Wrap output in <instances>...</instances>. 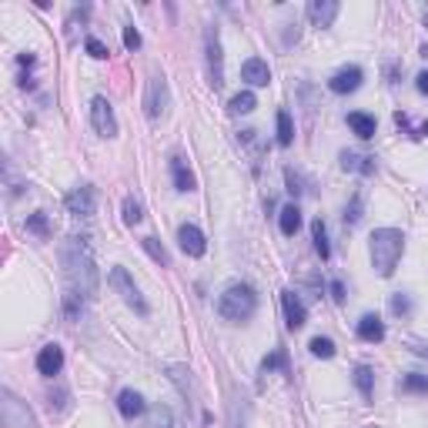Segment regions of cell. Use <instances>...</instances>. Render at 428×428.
<instances>
[{"label":"cell","mask_w":428,"mask_h":428,"mask_svg":"<svg viewBox=\"0 0 428 428\" xmlns=\"http://www.w3.org/2000/svg\"><path fill=\"white\" fill-rule=\"evenodd\" d=\"M61 264H64V278L71 291L84 294V298H94L97 288H101V271H97V261H94V248L87 238H64L61 241Z\"/></svg>","instance_id":"obj_1"},{"label":"cell","mask_w":428,"mask_h":428,"mask_svg":"<svg viewBox=\"0 0 428 428\" xmlns=\"http://www.w3.org/2000/svg\"><path fill=\"white\" fill-rule=\"evenodd\" d=\"M371 264H375V271L382 278H392L398 268V261H401V251H405V234L398 228H378L371 234Z\"/></svg>","instance_id":"obj_2"},{"label":"cell","mask_w":428,"mask_h":428,"mask_svg":"<svg viewBox=\"0 0 428 428\" xmlns=\"http://www.w3.org/2000/svg\"><path fill=\"white\" fill-rule=\"evenodd\" d=\"M258 311V294L251 285H231L217 298V315L224 321H248Z\"/></svg>","instance_id":"obj_3"},{"label":"cell","mask_w":428,"mask_h":428,"mask_svg":"<svg viewBox=\"0 0 428 428\" xmlns=\"http://www.w3.org/2000/svg\"><path fill=\"white\" fill-rule=\"evenodd\" d=\"M107 285H110V288L117 291L124 305H127V308H134V311H138L141 318H148V315H151V305L144 301V294H141V288L134 285V281H131V275H127V268H121V264H114V268L107 271Z\"/></svg>","instance_id":"obj_4"},{"label":"cell","mask_w":428,"mask_h":428,"mask_svg":"<svg viewBox=\"0 0 428 428\" xmlns=\"http://www.w3.org/2000/svg\"><path fill=\"white\" fill-rule=\"evenodd\" d=\"M0 418H3V428H37L34 422V412L27 408V401H20L14 392L3 388L0 395Z\"/></svg>","instance_id":"obj_5"},{"label":"cell","mask_w":428,"mask_h":428,"mask_svg":"<svg viewBox=\"0 0 428 428\" xmlns=\"http://www.w3.org/2000/svg\"><path fill=\"white\" fill-rule=\"evenodd\" d=\"M204 50H208V77H211V87L217 91L224 84V54H221V34H217V27L204 31Z\"/></svg>","instance_id":"obj_6"},{"label":"cell","mask_w":428,"mask_h":428,"mask_svg":"<svg viewBox=\"0 0 428 428\" xmlns=\"http://www.w3.org/2000/svg\"><path fill=\"white\" fill-rule=\"evenodd\" d=\"M91 127L101 138H117V117L107 97H94L91 101Z\"/></svg>","instance_id":"obj_7"},{"label":"cell","mask_w":428,"mask_h":428,"mask_svg":"<svg viewBox=\"0 0 428 428\" xmlns=\"http://www.w3.org/2000/svg\"><path fill=\"white\" fill-rule=\"evenodd\" d=\"M164 110H168V80H164V74H154L148 80V94H144V114L157 121Z\"/></svg>","instance_id":"obj_8"},{"label":"cell","mask_w":428,"mask_h":428,"mask_svg":"<svg viewBox=\"0 0 428 428\" xmlns=\"http://www.w3.org/2000/svg\"><path fill=\"white\" fill-rule=\"evenodd\" d=\"M64 204H67V211L74 214V217H91V214L97 211V194H94L91 184H80V187H74V191L64 198Z\"/></svg>","instance_id":"obj_9"},{"label":"cell","mask_w":428,"mask_h":428,"mask_svg":"<svg viewBox=\"0 0 428 428\" xmlns=\"http://www.w3.org/2000/svg\"><path fill=\"white\" fill-rule=\"evenodd\" d=\"M281 308H285V324H288L291 331H298V328H305V321H308V308L305 301L294 294L291 288L281 291Z\"/></svg>","instance_id":"obj_10"},{"label":"cell","mask_w":428,"mask_h":428,"mask_svg":"<svg viewBox=\"0 0 428 428\" xmlns=\"http://www.w3.org/2000/svg\"><path fill=\"white\" fill-rule=\"evenodd\" d=\"M178 241H181V251L187 258H201L208 251V241H204V231L198 224H181L178 228Z\"/></svg>","instance_id":"obj_11"},{"label":"cell","mask_w":428,"mask_h":428,"mask_svg":"<svg viewBox=\"0 0 428 428\" xmlns=\"http://www.w3.org/2000/svg\"><path fill=\"white\" fill-rule=\"evenodd\" d=\"M362 80H365V71H362V67H341V71L328 80V87L335 94H355L362 87Z\"/></svg>","instance_id":"obj_12"},{"label":"cell","mask_w":428,"mask_h":428,"mask_svg":"<svg viewBox=\"0 0 428 428\" xmlns=\"http://www.w3.org/2000/svg\"><path fill=\"white\" fill-rule=\"evenodd\" d=\"M61 368H64V348L61 345H44L41 355H37V371L44 378H54V375H61Z\"/></svg>","instance_id":"obj_13"},{"label":"cell","mask_w":428,"mask_h":428,"mask_svg":"<svg viewBox=\"0 0 428 428\" xmlns=\"http://www.w3.org/2000/svg\"><path fill=\"white\" fill-rule=\"evenodd\" d=\"M338 10H341L338 0H311V3H308V17H311L315 27H331Z\"/></svg>","instance_id":"obj_14"},{"label":"cell","mask_w":428,"mask_h":428,"mask_svg":"<svg viewBox=\"0 0 428 428\" xmlns=\"http://www.w3.org/2000/svg\"><path fill=\"white\" fill-rule=\"evenodd\" d=\"M241 80H248L251 87H268L271 84V71L261 57H251V61L241 64Z\"/></svg>","instance_id":"obj_15"},{"label":"cell","mask_w":428,"mask_h":428,"mask_svg":"<svg viewBox=\"0 0 428 428\" xmlns=\"http://www.w3.org/2000/svg\"><path fill=\"white\" fill-rule=\"evenodd\" d=\"M117 412H121L124 418H138V415L148 412V401H144V395H141V392H134V388H124L121 395H117Z\"/></svg>","instance_id":"obj_16"},{"label":"cell","mask_w":428,"mask_h":428,"mask_svg":"<svg viewBox=\"0 0 428 428\" xmlns=\"http://www.w3.org/2000/svg\"><path fill=\"white\" fill-rule=\"evenodd\" d=\"M358 338L368 341V345H378L385 341V321L378 315H365V318L358 321Z\"/></svg>","instance_id":"obj_17"},{"label":"cell","mask_w":428,"mask_h":428,"mask_svg":"<svg viewBox=\"0 0 428 428\" xmlns=\"http://www.w3.org/2000/svg\"><path fill=\"white\" fill-rule=\"evenodd\" d=\"M341 168L352 171V174H375V157L368 154H355V151H341Z\"/></svg>","instance_id":"obj_18"},{"label":"cell","mask_w":428,"mask_h":428,"mask_svg":"<svg viewBox=\"0 0 428 428\" xmlns=\"http://www.w3.org/2000/svg\"><path fill=\"white\" fill-rule=\"evenodd\" d=\"M348 127H352L362 141H371V138H375V131H378L375 117H371V114H365V110H352V114H348Z\"/></svg>","instance_id":"obj_19"},{"label":"cell","mask_w":428,"mask_h":428,"mask_svg":"<svg viewBox=\"0 0 428 428\" xmlns=\"http://www.w3.org/2000/svg\"><path fill=\"white\" fill-rule=\"evenodd\" d=\"M278 224H281V234H285V238L298 234V228H301V208H298V204H285L281 214H278Z\"/></svg>","instance_id":"obj_20"},{"label":"cell","mask_w":428,"mask_h":428,"mask_svg":"<svg viewBox=\"0 0 428 428\" xmlns=\"http://www.w3.org/2000/svg\"><path fill=\"white\" fill-rule=\"evenodd\" d=\"M171 178H174V187H178V191H194V187H198L194 174L181 164V157H171Z\"/></svg>","instance_id":"obj_21"},{"label":"cell","mask_w":428,"mask_h":428,"mask_svg":"<svg viewBox=\"0 0 428 428\" xmlns=\"http://www.w3.org/2000/svg\"><path fill=\"white\" fill-rule=\"evenodd\" d=\"M311 238H315V251L321 255V261L331 258V245H328V228H324V221H321V217H315V221H311Z\"/></svg>","instance_id":"obj_22"},{"label":"cell","mask_w":428,"mask_h":428,"mask_svg":"<svg viewBox=\"0 0 428 428\" xmlns=\"http://www.w3.org/2000/svg\"><path fill=\"white\" fill-rule=\"evenodd\" d=\"M148 428H174V412H171L168 405L148 408Z\"/></svg>","instance_id":"obj_23"},{"label":"cell","mask_w":428,"mask_h":428,"mask_svg":"<svg viewBox=\"0 0 428 428\" xmlns=\"http://www.w3.org/2000/svg\"><path fill=\"white\" fill-rule=\"evenodd\" d=\"M141 248H144V251H148V255H151V258L157 261L161 268H171V255H168V248L161 245L157 238H141Z\"/></svg>","instance_id":"obj_24"},{"label":"cell","mask_w":428,"mask_h":428,"mask_svg":"<svg viewBox=\"0 0 428 428\" xmlns=\"http://www.w3.org/2000/svg\"><path fill=\"white\" fill-rule=\"evenodd\" d=\"M355 385H358V392H362L365 398H371L375 395V371H371L368 365H358L355 368Z\"/></svg>","instance_id":"obj_25"},{"label":"cell","mask_w":428,"mask_h":428,"mask_svg":"<svg viewBox=\"0 0 428 428\" xmlns=\"http://www.w3.org/2000/svg\"><path fill=\"white\" fill-rule=\"evenodd\" d=\"M255 107H258L255 94H251V91H241V94H234V97H231L228 110H231V114H251Z\"/></svg>","instance_id":"obj_26"},{"label":"cell","mask_w":428,"mask_h":428,"mask_svg":"<svg viewBox=\"0 0 428 428\" xmlns=\"http://www.w3.org/2000/svg\"><path fill=\"white\" fill-rule=\"evenodd\" d=\"M294 141V124H291V114L288 110H278V144L288 148Z\"/></svg>","instance_id":"obj_27"},{"label":"cell","mask_w":428,"mask_h":428,"mask_svg":"<svg viewBox=\"0 0 428 428\" xmlns=\"http://www.w3.org/2000/svg\"><path fill=\"white\" fill-rule=\"evenodd\" d=\"M261 371H268V375H271V371H288V352H285V348L271 352L261 362Z\"/></svg>","instance_id":"obj_28"},{"label":"cell","mask_w":428,"mask_h":428,"mask_svg":"<svg viewBox=\"0 0 428 428\" xmlns=\"http://www.w3.org/2000/svg\"><path fill=\"white\" fill-rule=\"evenodd\" d=\"M401 392H412V395H428V375H405V382H401Z\"/></svg>","instance_id":"obj_29"},{"label":"cell","mask_w":428,"mask_h":428,"mask_svg":"<svg viewBox=\"0 0 428 428\" xmlns=\"http://www.w3.org/2000/svg\"><path fill=\"white\" fill-rule=\"evenodd\" d=\"M141 217H144V208H141V201L127 194V198H124V224H131V228H134V224H141Z\"/></svg>","instance_id":"obj_30"},{"label":"cell","mask_w":428,"mask_h":428,"mask_svg":"<svg viewBox=\"0 0 428 428\" xmlns=\"http://www.w3.org/2000/svg\"><path fill=\"white\" fill-rule=\"evenodd\" d=\"M308 348H311V355H315V358H324V362H328V358H335V341H331V338H311V345H308Z\"/></svg>","instance_id":"obj_31"},{"label":"cell","mask_w":428,"mask_h":428,"mask_svg":"<svg viewBox=\"0 0 428 428\" xmlns=\"http://www.w3.org/2000/svg\"><path fill=\"white\" fill-rule=\"evenodd\" d=\"M358 221H362V194L355 191V194H352V204L345 208V224H348V228H355Z\"/></svg>","instance_id":"obj_32"},{"label":"cell","mask_w":428,"mask_h":428,"mask_svg":"<svg viewBox=\"0 0 428 428\" xmlns=\"http://www.w3.org/2000/svg\"><path fill=\"white\" fill-rule=\"evenodd\" d=\"M84 308V294H77V291H67L64 294V315L67 318H77V311Z\"/></svg>","instance_id":"obj_33"},{"label":"cell","mask_w":428,"mask_h":428,"mask_svg":"<svg viewBox=\"0 0 428 428\" xmlns=\"http://www.w3.org/2000/svg\"><path fill=\"white\" fill-rule=\"evenodd\" d=\"M27 231H34L37 238H47V234H50V228H47V217H44V214H41V211L31 214V217H27Z\"/></svg>","instance_id":"obj_34"},{"label":"cell","mask_w":428,"mask_h":428,"mask_svg":"<svg viewBox=\"0 0 428 428\" xmlns=\"http://www.w3.org/2000/svg\"><path fill=\"white\" fill-rule=\"evenodd\" d=\"M285 181H288V191L294 194V198H298V194H305V181H301V174H298L294 168L285 171Z\"/></svg>","instance_id":"obj_35"},{"label":"cell","mask_w":428,"mask_h":428,"mask_svg":"<svg viewBox=\"0 0 428 428\" xmlns=\"http://www.w3.org/2000/svg\"><path fill=\"white\" fill-rule=\"evenodd\" d=\"M392 311H395L398 318H401V315H412V298H408V294H401V291H398L395 298H392Z\"/></svg>","instance_id":"obj_36"},{"label":"cell","mask_w":428,"mask_h":428,"mask_svg":"<svg viewBox=\"0 0 428 428\" xmlns=\"http://www.w3.org/2000/svg\"><path fill=\"white\" fill-rule=\"evenodd\" d=\"M84 47H87V54H91V57H97V61H104V57H107V47L101 44L97 37H87V41H84Z\"/></svg>","instance_id":"obj_37"},{"label":"cell","mask_w":428,"mask_h":428,"mask_svg":"<svg viewBox=\"0 0 428 428\" xmlns=\"http://www.w3.org/2000/svg\"><path fill=\"white\" fill-rule=\"evenodd\" d=\"M124 47H127V50H138V47H141L138 27H124Z\"/></svg>","instance_id":"obj_38"},{"label":"cell","mask_w":428,"mask_h":428,"mask_svg":"<svg viewBox=\"0 0 428 428\" xmlns=\"http://www.w3.org/2000/svg\"><path fill=\"white\" fill-rule=\"evenodd\" d=\"M328 288H331V298H335L338 305H341V301H345V285H341V281H331Z\"/></svg>","instance_id":"obj_39"},{"label":"cell","mask_w":428,"mask_h":428,"mask_svg":"<svg viewBox=\"0 0 428 428\" xmlns=\"http://www.w3.org/2000/svg\"><path fill=\"white\" fill-rule=\"evenodd\" d=\"M415 87H418L422 94H428V71H422V74H418V84H415Z\"/></svg>","instance_id":"obj_40"},{"label":"cell","mask_w":428,"mask_h":428,"mask_svg":"<svg viewBox=\"0 0 428 428\" xmlns=\"http://www.w3.org/2000/svg\"><path fill=\"white\" fill-rule=\"evenodd\" d=\"M408 348H412V352L418 355V358H428V348H425V345H418V341H412V345H408Z\"/></svg>","instance_id":"obj_41"}]
</instances>
